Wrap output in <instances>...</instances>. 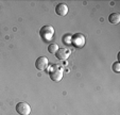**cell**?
<instances>
[{"instance_id": "6da1fadb", "label": "cell", "mask_w": 120, "mask_h": 115, "mask_svg": "<svg viewBox=\"0 0 120 115\" xmlns=\"http://www.w3.org/2000/svg\"><path fill=\"white\" fill-rule=\"evenodd\" d=\"M39 35L43 38L44 41L49 42L52 40L53 35H54V29L51 26H44L39 31Z\"/></svg>"}, {"instance_id": "7a4b0ae2", "label": "cell", "mask_w": 120, "mask_h": 115, "mask_svg": "<svg viewBox=\"0 0 120 115\" xmlns=\"http://www.w3.org/2000/svg\"><path fill=\"white\" fill-rule=\"evenodd\" d=\"M49 76L53 81H55V82L61 81L62 78H63V69H62L60 66L54 65L53 67H51V69H50Z\"/></svg>"}, {"instance_id": "3957f363", "label": "cell", "mask_w": 120, "mask_h": 115, "mask_svg": "<svg viewBox=\"0 0 120 115\" xmlns=\"http://www.w3.org/2000/svg\"><path fill=\"white\" fill-rule=\"evenodd\" d=\"M16 111L19 115H29L31 113V107L27 102H19L16 104Z\"/></svg>"}, {"instance_id": "277c9868", "label": "cell", "mask_w": 120, "mask_h": 115, "mask_svg": "<svg viewBox=\"0 0 120 115\" xmlns=\"http://www.w3.org/2000/svg\"><path fill=\"white\" fill-rule=\"evenodd\" d=\"M71 44L78 48H82L85 44V36L80 33L75 34L73 36H71Z\"/></svg>"}, {"instance_id": "5b68a950", "label": "cell", "mask_w": 120, "mask_h": 115, "mask_svg": "<svg viewBox=\"0 0 120 115\" xmlns=\"http://www.w3.org/2000/svg\"><path fill=\"white\" fill-rule=\"evenodd\" d=\"M70 53L71 51L69 49H67V48H59V50L55 53V56H56V59L61 60V61H65V60H67L69 58Z\"/></svg>"}, {"instance_id": "8992f818", "label": "cell", "mask_w": 120, "mask_h": 115, "mask_svg": "<svg viewBox=\"0 0 120 115\" xmlns=\"http://www.w3.org/2000/svg\"><path fill=\"white\" fill-rule=\"evenodd\" d=\"M48 59L46 56H39L35 60V67L38 70H45L48 66Z\"/></svg>"}, {"instance_id": "52a82bcc", "label": "cell", "mask_w": 120, "mask_h": 115, "mask_svg": "<svg viewBox=\"0 0 120 115\" xmlns=\"http://www.w3.org/2000/svg\"><path fill=\"white\" fill-rule=\"evenodd\" d=\"M55 13L59 16H65L68 13V5L66 3H59V4H56Z\"/></svg>"}, {"instance_id": "ba28073f", "label": "cell", "mask_w": 120, "mask_h": 115, "mask_svg": "<svg viewBox=\"0 0 120 115\" xmlns=\"http://www.w3.org/2000/svg\"><path fill=\"white\" fill-rule=\"evenodd\" d=\"M109 21L111 24H114V25H117L120 21V15L119 13H112L111 15L109 16Z\"/></svg>"}, {"instance_id": "9c48e42d", "label": "cell", "mask_w": 120, "mask_h": 115, "mask_svg": "<svg viewBox=\"0 0 120 115\" xmlns=\"http://www.w3.org/2000/svg\"><path fill=\"white\" fill-rule=\"evenodd\" d=\"M59 48L60 47L56 45V44H51V45H49V47H48V51H49L50 53H56Z\"/></svg>"}, {"instance_id": "30bf717a", "label": "cell", "mask_w": 120, "mask_h": 115, "mask_svg": "<svg viewBox=\"0 0 120 115\" xmlns=\"http://www.w3.org/2000/svg\"><path fill=\"white\" fill-rule=\"evenodd\" d=\"M112 69L114 70V72L119 74L120 72V63L119 62H115V63L113 64V66H112Z\"/></svg>"}]
</instances>
